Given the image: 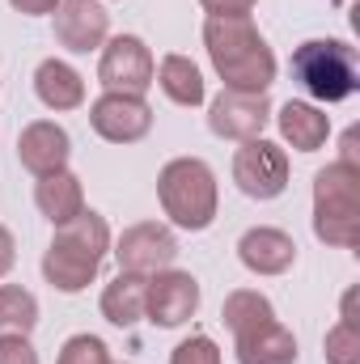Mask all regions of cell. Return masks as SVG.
<instances>
[{
    "label": "cell",
    "instance_id": "6da1fadb",
    "mask_svg": "<svg viewBox=\"0 0 360 364\" xmlns=\"http://www.w3.org/2000/svg\"><path fill=\"white\" fill-rule=\"evenodd\" d=\"M203 47L208 60L216 68V77L225 81V90L233 93H268L275 81V51L268 38L259 34V26L250 17H208L203 21Z\"/></svg>",
    "mask_w": 360,
    "mask_h": 364
},
{
    "label": "cell",
    "instance_id": "7a4b0ae2",
    "mask_svg": "<svg viewBox=\"0 0 360 364\" xmlns=\"http://www.w3.org/2000/svg\"><path fill=\"white\" fill-rule=\"evenodd\" d=\"M110 255V225L102 212L81 208L68 225L55 229L47 255H43V279L64 292V296H77L85 292L97 272H102V259Z\"/></svg>",
    "mask_w": 360,
    "mask_h": 364
},
{
    "label": "cell",
    "instance_id": "3957f363",
    "mask_svg": "<svg viewBox=\"0 0 360 364\" xmlns=\"http://www.w3.org/2000/svg\"><path fill=\"white\" fill-rule=\"evenodd\" d=\"M292 81L314 106L348 102L360 90V55L348 38H309L292 51Z\"/></svg>",
    "mask_w": 360,
    "mask_h": 364
},
{
    "label": "cell",
    "instance_id": "277c9868",
    "mask_svg": "<svg viewBox=\"0 0 360 364\" xmlns=\"http://www.w3.org/2000/svg\"><path fill=\"white\" fill-rule=\"evenodd\" d=\"M157 199H162V212L170 216V225H179L186 233H203L216 220V203H221L212 166L203 157L166 161L157 174Z\"/></svg>",
    "mask_w": 360,
    "mask_h": 364
},
{
    "label": "cell",
    "instance_id": "5b68a950",
    "mask_svg": "<svg viewBox=\"0 0 360 364\" xmlns=\"http://www.w3.org/2000/svg\"><path fill=\"white\" fill-rule=\"evenodd\" d=\"M314 237L335 250L360 242V170L331 161L314 174Z\"/></svg>",
    "mask_w": 360,
    "mask_h": 364
},
{
    "label": "cell",
    "instance_id": "8992f818",
    "mask_svg": "<svg viewBox=\"0 0 360 364\" xmlns=\"http://www.w3.org/2000/svg\"><path fill=\"white\" fill-rule=\"evenodd\" d=\"M153 51L140 34H115L102 43V60H97V81L106 93H132L144 97L153 85Z\"/></svg>",
    "mask_w": 360,
    "mask_h": 364
},
{
    "label": "cell",
    "instance_id": "52a82bcc",
    "mask_svg": "<svg viewBox=\"0 0 360 364\" xmlns=\"http://www.w3.org/2000/svg\"><path fill=\"white\" fill-rule=\"evenodd\" d=\"M115 263L119 272H132V275H157L166 267H174L179 259V237L170 225L162 220H140V225H127L115 242Z\"/></svg>",
    "mask_w": 360,
    "mask_h": 364
},
{
    "label": "cell",
    "instance_id": "ba28073f",
    "mask_svg": "<svg viewBox=\"0 0 360 364\" xmlns=\"http://www.w3.org/2000/svg\"><path fill=\"white\" fill-rule=\"evenodd\" d=\"M233 182L246 199H280L288 191V153L271 140H246L238 153H233Z\"/></svg>",
    "mask_w": 360,
    "mask_h": 364
},
{
    "label": "cell",
    "instance_id": "9c48e42d",
    "mask_svg": "<svg viewBox=\"0 0 360 364\" xmlns=\"http://www.w3.org/2000/svg\"><path fill=\"white\" fill-rule=\"evenodd\" d=\"M199 279L191 272H179V267H166V272L149 275V296H144V318L162 331H179L186 326L195 314H199Z\"/></svg>",
    "mask_w": 360,
    "mask_h": 364
},
{
    "label": "cell",
    "instance_id": "30bf717a",
    "mask_svg": "<svg viewBox=\"0 0 360 364\" xmlns=\"http://www.w3.org/2000/svg\"><path fill=\"white\" fill-rule=\"evenodd\" d=\"M271 123V102L268 93H233L221 90L208 102V132L221 136V140H233V144H246V140H259Z\"/></svg>",
    "mask_w": 360,
    "mask_h": 364
},
{
    "label": "cell",
    "instance_id": "8fae6325",
    "mask_svg": "<svg viewBox=\"0 0 360 364\" xmlns=\"http://www.w3.org/2000/svg\"><path fill=\"white\" fill-rule=\"evenodd\" d=\"M90 127L106 144H140L153 132V106L132 93H102L90 106Z\"/></svg>",
    "mask_w": 360,
    "mask_h": 364
},
{
    "label": "cell",
    "instance_id": "7c38bea8",
    "mask_svg": "<svg viewBox=\"0 0 360 364\" xmlns=\"http://www.w3.org/2000/svg\"><path fill=\"white\" fill-rule=\"evenodd\" d=\"M55 17V43L73 55H90L110 38V13L102 0H60Z\"/></svg>",
    "mask_w": 360,
    "mask_h": 364
},
{
    "label": "cell",
    "instance_id": "4fadbf2b",
    "mask_svg": "<svg viewBox=\"0 0 360 364\" xmlns=\"http://www.w3.org/2000/svg\"><path fill=\"white\" fill-rule=\"evenodd\" d=\"M68 157H73V136L55 119H34V123L21 127V136H17V161L34 178L68 170Z\"/></svg>",
    "mask_w": 360,
    "mask_h": 364
},
{
    "label": "cell",
    "instance_id": "5bb4252c",
    "mask_svg": "<svg viewBox=\"0 0 360 364\" xmlns=\"http://www.w3.org/2000/svg\"><path fill=\"white\" fill-rule=\"evenodd\" d=\"M238 259L250 275H284L297 263V242L275 225H255L238 237Z\"/></svg>",
    "mask_w": 360,
    "mask_h": 364
},
{
    "label": "cell",
    "instance_id": "9a60e30c",
    "mask_svg": "<svg viewBox=\"0 0 360 364\" xmlns=\"http://www.w3.org/2000/svg\"><path fill=\"white\" fill-rule=\"evenodd\" d=\"M275 127H280V140L297 153H318L331 136V114L314 102H297L288 97L280 110H275Z\"/></svg>",
    "mask_w": 360,
    "mask_h": 364
},
{
    "label": "cell",
    "instance_id": "2e32d148",
    "mask_svg": "<svg viewBox=\"0 0 360 364\" xmlns=\"http://www.w3.org/2000/svg\"><path fill=\"white\" fill-rule=\"evenodd\" d=\"M233 356L238 364H297V335L280 318H271L233 339Z\"/></svg>",
    "mask_w": 360,
    "mask_h": 364
},
{
    "label": "cell",
    "instance_id": "e0dca14e",
    "mask_svg": "<svg viewBox=\"0 0 360 364\" xmlns=\"http://www.w3.org/2000/svg\"><path fill=\"white\" fill-rule=\"evenodd\" d=\"M34 97L47 110H55V114L77 110V106H85V77L68 60H55L51 55V60H43L34 68Z\"/></svg>",
    "mask_w": 360,
    "mask_h": 364
},
{
    "label": "cell",
    "instance_id": "ac0fdd59",
    "mask_svg": "<svg viewBox=\"0 0 360 364\" xmlns=\"http://www.w3.org/2000/svg\"><path fill=\"white\" fill-rule=\"evenodd\" d=\"M144 296H149V275L119 272L102 288V318L119 331H132L136 322H144Z\"/></svg>",
    "mask_w": 360,
    "mask_h": 364
},
{
    "label": "cell",
    "instance_id": "d6986e66",
    "mask_svg": "<svg viewBox=\"0 0 360 364\" xmlns=\"http://www.w3.org/2000/svg\"><path fill=\"white\" fill-rule=\"evenodd\" d=\"M34 203L60 229V225H68L85 208V186H81V178L73 170H55V174H43L34 182Z\"/></svg>",
    "mask_w": 360,
    "mask_h": 364
},
{
    "label": "cell",
    "instance_id": "ffe728a7",
    "mask_svg": "<svg viewBox=\"0 0 360 364\" xmlns=\"http://www.w3.org/2000/svg\"><path fill=\"white\" fill-rule=\"evenodd\" d=\"M153 81L162 85V93L174 102V106H186V110H195V106H203L208 102V85H203V73H199V64L191 60V55H166L162 64H157V73H153Z\"/></svg>",
    "mask_w": 360,
    "mask_h": 364
},
{
    "label": "cell",
    "instance_id": "44dd1931",
    "mask_svg": "<svg viewBox=\"0 0 360 364\" xmlns=\"http://www.w3.org/2000/svg\"><path fill=\"white\" fill-rule=\"evenodd\" d=\"M271 318H275V305L259 288H233L225 296V305H221V322L229 326L233 339L246 335V331H255V326H263V322H271Z\"/></svg>",
    "mask_w": 360,
    "mask_h": 364
},
{
    "label": "cell",
    "instance_id": "7402d4cb",
    "mask_svg": "<svg viewBox=\"0 0 360 364\" xmlns=\"http://www.w3.org/2000/svg\"><path fill=\"white\" fill-rule=\"evenodd\" d=\"M38 296L21 284H0V335H34Z\"/></svg>",
    "mask_w": 360,
    "mask_h": 364
},
{
    "label": "cell",
    "instance_id": "603a6c76",
    "mask_svg": "<svg viewBox=\"0 0 360 364\" xmlns=\"http://www.w3.org/2000/svg\"><path fill=\"white\" fill-rule=\"evenodd\" d=\"M322 356H327V364H360V326L352 318H339V322L327 331Z\"/></svg>",
    "mask_w": 360,
    "mask_h": 364
},
{
    "label": "cell",
    "instance_id": "cb8c5ba5",
    "mask_svg": "<svg viewBox=\"0 0 360 364\" xmlns=\"http://www.w3.org/2000/svg\"><path fill=\"white\" fill-rule=\"evenodd\" d=\"M55 364H115V360H110V348L97 335H73V339H64Z\"/></svg>",
    "mask_w": 360,
    "mask_h": 364
},
{
    "label": "cell",
    "instance_id": "d4e9b609",
    "mask_svg": "<svg viewBox=\"0 0 360 364\" xmlns=\"http://www.w3.org/2000/svg\"><path fill=\"white\" fill-rule=\"evenodd\" d=\"M170 364H221V348H216L212 335H191L174 348Z\"/></svg>",
    "mask_w": 360,
    "mask_h": 364
},
{
    "label": "cell",
    "instance_id": "484cf974",
    "mask_svg": "<svg viewBox=\"0 0 360 364\" xmlns=\"http://www.w3.org/2000/svg\"><path fill=\"white\" fill-rule=\"evenodd\" d=\"M0 364H38L30 335H0Z\"/></svg>",
    "mask_w": 360,
    "mask_h": 364
},
{
    "label": "cell",
    "instance_id": "4316f807",
    "mask_svg": "<svg viewBox=\"0 0 360 364\" xmlns=\"http://www.w3.org/2000/svg\"><path fill=\"white\" fill-rule=\"evenodd\" d=\"M208 17H250L259 0H199Z\"/></svg>",
    "mask_w": 360,
    "mask_h": 364
},
{
    "label": "cell",
    "instance_id": "83f0119b",
    "mask_svg": "<svg viewBox=\"0 0 360 364\" xmlns=\"http://www.w3.org/2000/svg\"><path fill=\"white\" fill-rule=\"evenodd\" d=\"M21 17H47V13H55L60 9V0H9Z\"/></svg>",
    "mask_w": 360,
    "mask_h": 364
},
{
    "label": "cell",
    "instance_id": "f1b7e54d",
    "mask_svg": "<svg viewBox=\"0 0 360 364\" xmlns=\"http://www.w3.org/2000/svg\"><path fill=\"white\" fill-rule=\"evenodd\" d=\"M13 263H17V242H13V233L0 225V279L13 272Z\"/></svg>",
    "mask_w": 360,
    "mask_h": 364
},
{
    "label": "cell",
    "instance_id": "f546056e",
    "mask_svg": "<svg viewBox=\"0 0 360 364\" xmlns=\"http://www.w3.org/2000/svg\"><path fill=\"white\" fill-rule=\"evenodd\" d=\"M356 127H348V132H344V157H339V161H344V166H356L360 170V161H356Z\"/></svg>",
    "mask_w": 360,
    "mask_h": 364
}]
</instances>
